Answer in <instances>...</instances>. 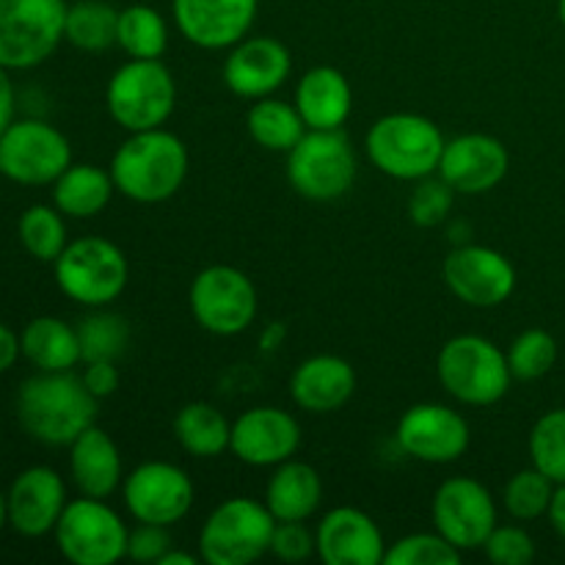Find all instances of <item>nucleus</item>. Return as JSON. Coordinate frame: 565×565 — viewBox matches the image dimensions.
I'll return each mask as SVG.
<instances>
[{
    "instance_id": "obj_43",
    "label": "nucleus",
    "mask_w": 565,
    "mask_h": 565,
    "mask_svg": "<svg viewBox=\"0 0 565 565\" xmlns=\"http://www.w3.org/2000/svg\"><path fill=\"white\" fill-rule=\"evenodd\" d=\"M81 379L83 384H86V390L92 392L97 401L116 395V390H119L121 384V375H119V367H116V362H86V373H83Z\"/></svg>"
},
{
    "instance_id": "obj_32",
    "label": "nucleus",
    "mask_w": 565,
    "mask_h": 565,
    "mask_svg": "<svg viewBox=\"0 0 565 565\" xmlns=\"http://www.w3.org/2000/svg\"><path fill=\"white\" fill-rule=\"evenodd\" d=\"M116 44L130 58H160L169 47V22L147 3L127 6V9H119Z\"/></svg>"
},
{
    "instance_id": "obj_33",
    "label": "nucleus",
    "mask_w": 565,
    "mask_h": 565,
    "mask_svg": "<svg viewBox=\"0 0 565 565\" xmlns=\"http://www.w3.org/2000/svg\"><path fill=\"white\" fill-rule=\"evenodd\" d=\"M75 329L83 362H119L132 340L130 323L108 307L94 309L92 315L77 320Z\"/></svg>"
},
{
    "instance_id": "obj_48",
    "label": "nucleus",
    "mask_w": 565,
    "mask_h": 565,
    "mask_svg": "<svg viewBox=\"0 0 565 565\" xmlns=\"http://www.w3.org/2000/svg\"><path fill=\"white\" fill-rule=\"evenodd\" d=\"M9 524V500H6V494H0V530Z\"/></svg>"
},
{
    "instance_id": "obj_6",
    "label": "nucleus",
    "mask_w": 565,
    "mask_h": 565,
    "mask_svg": "<svg viewBox=\"0 0 565 565\" xmlns=\"http://www.w3.org/2000/svg\"><path fill=\"white\" fill-rule=\"evenodd\" d=\"M55 285L70 301L81 307H110L130 281V263L125 252L108 237L86 235L66 243L53 263Z\"/></svg>"
},
{
    "instance_id": "obj_4",
    "label": "nucleus",
    "mask_w": 565,
    "mask_h": 565,
    "mask_svg": "<svg viewBox=\"0 0 565 565\" xmlns=\"http://www.w3.org/2000/svg\"><path fill=\"white\" fill-rule=\"evenodd\" d=\"M436 375L447 395L475 408L500 403L513 381L508 353L480 334H458L447 340L436 359Z\"/></svg>"
},
{
    "instance_id": "obj_21",
    "label": "nucleus",
    "mask_w": 565,
    "mask_h": 565,
    "mask_svg": "<svg viewBox=\"0 0 565 565\" xmlns=\"http://www.w3.org/2000/svg\"><path fill=\"white\" fill-rule=\"evenodd\" d=\"M318 561L326 565H384L386 541L370 513L359 508H331L315 527Z\"/></svg>"
},
{
    "instance_id": "obj_25",
    "label": "nucleus",
    "mask_w": 565,
    "mask_h": 565,
    "mask_svg": "<svg viewBox=\"0 0 565 565\" xmlns=\"http://www.w3.org/2000/svg\"><path fill=\"white\" fill-rule=\"evenodd\" d=\"M292 103L309 130H342L353 110L351 81L337 66H312L298 81Z\"/></svg>"
},
{
    "instance_id": "obj_27",
    "label": "nucleus",
    "mask_w": 565,
    "mask_h": 565,
    "mask_svg": "<svg viewBox=\"0 0 565 565\" xmlns=\"http://www.w3.org/2000/svg\"><path fill=\"white\" fill-rule=\"evenodd\" d=\"M22 356L39 370V373H64L77 362H83L81 340L75 326L64 323L53 315L33 318L20 334Z\"/></svg>"
},
{
    "instance_id": "obj_45",
    "label": "nucleus",
    "mask_w": 565,
    "mask_h": 565,
    "mask_svg": "<svg viewBox=\"0 0 565 565\" xmlns=\"http://www.w3.org/2000/svg\"><path fill=\"white\" fill-rule=\"evenodd\" d=\"M22 356V348H20V337L9 329V326L0 323V373L14 367L17 359Z\"/></svg>"
},
{
    "instance_id": "obj_14",
    "label": "nucleus",
    "mask_w": 565,
    "mask_h": 565,
    "mask_svg": "<svg viewBox=\"0 0 565 565\" xmlns=\"http://www.w3.org/2000/svg\"><path fill=\"white\" fill-rule=\"evenodd\" d=\"M430 519L436 533L445 535L456 550H483L497 527V502L480 480L467 475L447 478L430 502Z\"/></svg>"
},
{
    "instance_id": "obj_39",
    "label": "nucleus",
    "mask_w": 565,
    "mask_h": 565,
    "mask_svg": "<svg viewBox=\"0 0 565 565\" xmlns=\"http://www.w3.org/2000/svg\"><path fill=\"white\" fill-rule=\"evenodd\" d=\"M456 196L458 193L452 191L450 182H445L441 177L430 174L425 180H417L412 196H408V218L423 230H434L450 218Z\"/></svg>"
},
{
    "instance_id": "obj_13",
    "label": "nucleus",
    "mask_w": 565,
    "mask_h": 565,
    "mask_svg": "<svg viewBox=\"0 0 565 565\" xmlns=\"http://www.w3.org/2000/svg\"><path fill=\"white\" fill-rule=\"evenodd\" d=\"M121 500L136 522L171 527L191 513L196 489L191 475L177 463L143 461L130 475H125Z\"/></svg>"
},
{
    "instance_id": "obj_37",
    "label": "nucleus",
    "mask_w": 565,
    "mask_h": 565,
    "mask_svg": "<svg viewBox=\"0 0 565 565\" xmlns=\"http://www.w3.org/2000/svg\"><path fill=\"white\" fill-rule=\"evenodd\" d=\"M557 340L544 329H527L508 348V364L516 381H539L555 367Z\"/></svg>"
},
{
    "instance_id": "obj_15",
    "label": "nucleus",
    "mask_w": 565,
    "mask_h": 565,
    "mask_svg": "<svg viewBox=\"0 0 565 565\" xmlns=\"http://www.w3.org/2000/svg\"><path fill=\"white\" fill-rule=\"evenodd\" d=\"M441 276L458 301L478 309L500 307L516 290V268L511 259L497 248L475 243L452 248L441 265Z\"/></svg>"
},
{
    "instance_id": "obj_28",
    "label": "nucleus",
    "mask_w": 565,
    "mask_h": 565,
    "mask_svg": "<svg viewBox=\"0 0 565 565\" xmlns=\"http://www.w3.org/2000/svg\"><path fill=\"white\" fill-rule=\"evenodd\" d=\"M116 185L108 169L94 163H72L53 182V204L66 218H94L103 213L114 199Z\"/></svg>"
},
{
    "instance_id": "obj_30",
    "label": "nucleus",
    "mask_w": 565,
    "mask_h": 565,
    "mask_svg": "<svg viewBox=\"0 0 565 565\" xmlns=\"http://www.w3.org/2000/svg\"><path fill=\"white\" fill-rule=\"evenodd\" d=\"M246 127L257 147L281 154L290 152L301 141L303 132L309 130L303 125L301 114H298L296 103H285V99L274 97V94L254 99V105L246 114Z\"/></svg>"
},
{
    "instance_id": "obj_12",
    "label": "nucleus",
    "mask_w": 565,
    "mask_h": 565,
    "mask_svg": "<svg viewBox=\"0 0 565 565\" xmlns=\"http://www.w3.org/2000/svg\"><path fill=\"white\" fill-rule=\"evenodd\" d=\"M191 315L215 337H235L254 323L259 309L257 287L235 265H210L199 270L188 290Z\"/></svg>"
},
{
    "instance_id": "obj_40",
    "label": "nucleus",
    "mask_w": 565,
    "mask_h": 565,
    "mask_svg": "<svg viewBox=\"0 0 565 565\" xmlns=\"http://www.w3.org/2000/svg\"><path fill=\"white\" fill-rule=\"evenodd\" d=\"M483 552L494 565H530L535 561V541L519 524H497L486 539Z\"/></svg>"
},
{
    "instance_id": "obj_22",
    "label": "nucleus",
    "mask_w": 565,
    "mask_h": 565,
    "mask_svg": "<svg viewBox=\"0 0 565 565\" xmlns=\"http://www.w3.org/2000/svg\"><path fill=\"white\" fill-rule=\"evenodd\" d=\"M9 524L25 539H42L53 533L66 508V486L55 469H22L9 486Z\"/></svg>"
},
{
    "instance_id": "obj_19",
    "label": "nucleus",
    "mask_w": 565,
    "mask_h": 565,
    "mask_svg": "<svg viewBox=\"0 0 565 565\" xmlns=\"http://www.w3.org/2000/svg\"><path fill=\"white\" fill-rule=\"evenodd\" d=\"M292 75V55L276 36H246L224 58V83L235 97L263 99Z\"/></svg>"
},
{
    "instance_id": "obj_42",
    "label": "nucleus",
    "mask_w": 565,
    "mask_h": 565,
    "mask_svg": "<svg viewBox=\"0 0 565 565\" xmlns=\"http://www.w3.org/2000/svg\"><path fill=\"white\" fill-rule=\"evenodd\" d=\"M171 550H174V541L163 524L136 522V527L130 530V539H127V557L132 563L158 565Z\"/></svg>"
},
{
    "instance_id": "obj_29",
    "label": "nucleus",
    "mask_w": 565,
    "mask_h": 565,
    "mask_svg": "<svg viewBox=\"0 0 565 565\" xmlns=\"http://www.w3.org/2000/svg\"><path fill=\"white\" fill-rule=\"evenodd\" d=\"M174 439L188 456L218 458L221 452L230 450L232 423L213 403L193 401L177 412Z\"/></svg>"
},
{
    "instance_id": "obj_17",
    "label": "nucleus",
    "mask_w": 565,
    "mask_h": 565,
    "mask_svg": "<svg viewBox=\"0 0 565 565\" xmlns=\"http://www.w3.org/2000/svg\"><path fill=\"white\" fill-rule=\"evenodd\" d=\"M301 447V425L290 412L276 406H257L232 423L230 450L246 467H279Z\"/></svg>"
},
{
    "instance_id": "obj_3",
    "label": "nucleus",
    "mask_w": 565,
    "mask_h": 565,
    "mask_svg": "<svg viewBox=\"0 0 565 565\" xmlns=\"http://www.w3.org/2000/svg\"><path fill=\"white\" fill-rule=\"evenodd\" d=\"M447 138L439 125L423 114H386L364 138L367 158L381 174L401 182H417L436 174Z\"/></svg>"
},
{
    "instance_id": "obj_46",
    "label": "nucleus",
    "mask_w": 565,
    "mask_h": 565,
    "mask_svg": "<svg viewBox=\"0 0 565 565\" xmlns=\"http://www.w3.org/2000/svg\"><path fill=\"white\" fill-rule=\"evenodd\" d=\"M546 516H550L552 530H555V533L565 541V483L555 486V494H552V502H550V511H546Z\"/></svg>"
},
{
    "instance_id": "obj_36",
    "label": "nucleus",
    "mask_w": 565,
    "mask_h": 565,
    "mask_svg": "<svg viewBox=\"0 0 565 565\" xmlns=\"http://www.w3.org/2000/svg\"><path fill=\"white\" fill-rule=\"evenodd\" d=\"M530 458L555 483H565V408H552L530 430Z\"/></svg>"
},
{
    "instance_id": "obj_47",
    "label": "nucleus",
    "mask_w": 565,
    "mask_h": 565,
    "mask_svg": "<svg viewBox=\"0 0 565 565\" xmlns=\"http://www.w3.org/2000/svg\"><path fill=\"white\" fill-rule=\"evenodd\" d=\"M158 565H196V557L188 555V552H180V550H171L169 555L163 557Z\"/></svg>"
},
{
    "instance_id": "obj_11",
    "label": "nucleus",
    "mask_w": 565,
    "mask_h": 565,
    "mask_svg": "<svg viewBox=\"0 0 565 565\" xmlns=\"http://www.w3.org/2000/svg\"><path fill=\"white\" fill-rule=\"evenodd\" d=\"M70 166V138L47 121L14 119L0 132V177L17 185H53Z\"/></svg>"
},
{
    "instance_id": "obj_38",
    "label": "nucleus",
    "mask_w": 565,
    "mask_h": 565,
    "mask_svg": "<svg viewBox=\"0 0 565 565\" xmlns=\"http://www.w3.org/2000/svg\"><path fill=\"white\" fill-rule=\"evenodd\" d=\"M461 550H456L445 535L434 530V533H412L386 546L384 565H456L461 563Z\"/></svg>"
},
{
    "instance_id": "obj_31",
    "label": "nucleus",
    "mask_w": 565,
    "mask_h": 565,
    "mask_svg": "<svg viewBox=\"0 0 565 565\" xmlns=\"http://www.w3.org/2000/svg\"><path fill=\"white\" fill-rule=\"evenodd\" d=\"M119 9L108 0H75L66 9L64 42L83 53H105L116 44Z\"/></svg>"
},
{
    "instance_id": "obj_10",
    "label": "nucleus",
    "mask_w": 565,
    "mask_h": 565,
    "mask_svg": "<svg viewBox=\"0 0 565 565\" xmlns=\"http://www.w3.org/2000/svg\"><path fill=\"white\" fill-rule=\"evenodd\" d=\"M66 9V0H0V66L44 64L64 42Z\"/></svg>"
},
{
    "instance_id": "obj_2",
    "label": "nucleus",
    "mask_w": 565,
    "mask_h": 565,
    "mask_svg": "<svg viewBox=\"0 0 565 565\" xmlns=\"http://www.w3.org/2000/svg\"><path fill=\"white\" fill-rule=\"evenodd\" d=\"M97 397L81 375L36 373L17 392V419L31 439L47 447H70L97 419Z\"/></svg>"
},
{
    "instance_id": "obj_23",
    "label": "nucleus",
    "mask_w": 565,
    "mask_h": 565,
    "mask_svg": "<svg viewBox=\"0 0 565 565\" xmlns=\"http://www.w3.org/2000/svg\"><path fill=\"white\" fill-rule=\"evenodd\" d=\"M356 392V370L334 353L309 356L292 370L290 397L301 412L331 414L340 412Z\"/></svg>"
},
{
    "instance_id": "obj_9",
    "label": "nucleus",
    "mask_w": 565,
    "mask_h": 565,
    "mask_svg": "<svg viewBox=\"0 0 565 565\" xmlns=\"http://www.w3.org/2000/svg\"><path fill=\"white\" fill-rule=\"evenodd\" d=\"M53 535L72 565H114L127 557L130 527L105 500L81 494L66 502Z\"/></svg>"
},
{
    "instance_id": "obj_44",
    "label": "nucleus",
    "mask_w": 565,
    "mask_h": 565,
    "mask_svg": "<svg viewBox=\"0 0 565 565\" xmlns=\"http://www.w3.org/2000/svg\"><path fill=\"white\" fill-rule=\"evenodd\" d=\"M14 86H11V77L6 66H0V132L14 121V108H17Z\"/></svg>"
},
{
    "instance_id": "obj_26",
    "label": "nucleus",
    "mask_w": 565,
    "mask_h": 565,
    "mask_svg": "<svg viewBox=\"0 0 565 565\" xmlns=\"http://www.w3.org/2000/svg\"><path fill=\"white\" fill-rule=\"evenodd\" d=\"M320 502H323V480L318 469L296 458L274 467V475L265 486V505L276 522H307L318 513Z\"/></svg>"
},
{
    "instance_id": "obj_35",
    "label": "nucleus",
    "mask_w": 565,
    "mask_h": 565,
    "mask_svg": "<svg viewBox=\"0 0 565 565\" xmlns=\"http://www.w3.org/2000/svg\"><path fill=\"white\" fill-rule=\"evenodd\" d=\"M555 486V480L546 478L535 467L516 472L502 489V505H505L508 516L513 522H535V519L546 516Z\"/></svg>"
},
{
    "instance_id": "obj_20",
    "label": "nucleus",
    "mask_w": 565,
    "mask_h": 565,
    "mask_svg": "<svg viewBox=\"0 0 565 565\" xmlns=\"http://www.w3.org/2000/svg\"><path fill=\"white\" fill-rule=\"evenodd\" d=\"M174 25L202 50H230L248 36L259 0H171Z\"/></svg>"
},
{
    "instance_id": "obj_18",
    "label": "nucleus",
    "mask_w": 565,
    "mask_h": 565,
    "mask_svg": "<svg viewBox=\"0 0 565 565\" xmlns=\"http://www.w3.org/2000/svg\"><path fill=\"white\" fill-rule=\"evenodd\" d=\"M511 169L508 147L489 132H463L445 143L436 174L461 196H480L500 185Z\"/></svg>"
},
{
    "instance_id": "obj_16",
    "label": "nucleus",
    "mask_w": 565,
    "mask_h": 565,
    "mask_svg": "<svg viewBox=\"0 0 565 565\" xmlns=\"http://www.w3.org/2000/svg\"><path fill=\"white\" fill-rule=\"evenodd\" d=\"M397 445L408 458L423 463H452L469 450L472 430L461 412L441 403H417L397 423Z\"/></svg>"
},
{
    "instance_id": "obj_34",
    "label": "nucleus",
    "mask_w": 565,
    "mask_h": 565,
    "mask_svg": "<svg viewBox=\"0 0 565 565\" xmlns=\"http://www.w3.org/2000/svg\"><path fill=\"white\" fill-rule=\"evenodd\" d=\"M64 218L66 215L55 204L53 207L50 204H31L17 224L22 248L39 263H55L70 243Z\"/></svg>"
},
{
    "instance_id": "obj_5",
    "label": "nucleus",
    "mask_w": 565,
    "mask_h": 565,
    "mask_svg": "<svg viewBox=\"0 0 565 565\" xmlns=\"http://www.w3.org/2000/svg\"><path fill=\"white\" fill-rule=\"evenodd\" d=\"M276 519L254 497H230L199 530V557L207 565H252L270 555Z\"/></svg>"
},
{
    "instance_id": "obj_41",
    "label": "nucleus",
    "mask_w": 565,
    "mask_h": 565,
    "mask_svg": "<svg viewBox=\"0 0 565 565\" xmlns=\"http://www.w3.org/2000/svg\"><path fill=\"white\" fill-rule=\"evenodd\" d=\"M270 555L281 563H303L318 555L315 530L307 522H276L274 539H270Z\"/></svg>"
},
{
    "instance_id": "obj_24",
    "label": "nucleus",
    "mask_w": 565,
    "mask_h": 565,
    "mask_svg": "<svg viewBox=\"0 0 565 565\" xmlns=\"http://www.w3.org/2000/svg\"><path fill=\"white\" fill-rule=\"evenodd\" d=\"M70 475L83 497L108 500L125 483V463L116 441L97 425H88L70 445Z\"/></svg>"
},
{
    "instance_id": "obj_7",
    "label": "nucleus",
    "mask_w": 565,
    "mask_h": 565,
    "mask_svg": "<svg viewBox=\"0 0 565 565\" xmlns=\"http://www.w3.org/2000/svg\"><path fill=\"white\" fill-rule=\"evenodd\" d=\"M177 105V83L160 58H130L105 88L108 116L127 132L163 127Z\"/></svg>"
},
{
    "instance_id": "obj_49",
    "label": "nucleus",
    "mask_w": 565,
    "mask_h": 565,
    "mask_svg": "<svg viewBox=\"0 0 565 565\" xmlns=\"http://www.w3.org/2000/svg\"><path fill=\"white\" fill-rule=\"evenodd\" d=\"M557 17H561V22L565 28V0H557Z\"/></svg>"
},
{
    "instance_id": "obj_1",
    "label": "nucleus",
    "mask_w": 565,
    "mask_h": 565,
    "mask_svg": "<svg viewBox=\"0 0 565 565\" xmlns=\"http://www.w3.org/2000/svg\"><path fill=\"white\" fill-rule=\"evenodd\" d=\"M191 166L185 141L166 127L130 132L110 158L116 193L138 204L169 202L182 188Z\"/></svg>"
},
{
    "instance_id": "obj_8",
    "label": "nucleus",
    "mask_w": 565,
    "mask_h": 565,
    "mask_svg": "<svg viewBox=\"0 0 565 565\" xmlns=\"http://www.w3.org/2000/svg\"><path fill=\"white\" fill-rule=\"evenodd\" d=\"M359 174L356 152L342 130H307L287 152V180L309 202H337Z\"/></svg>"
}]
</instances>
